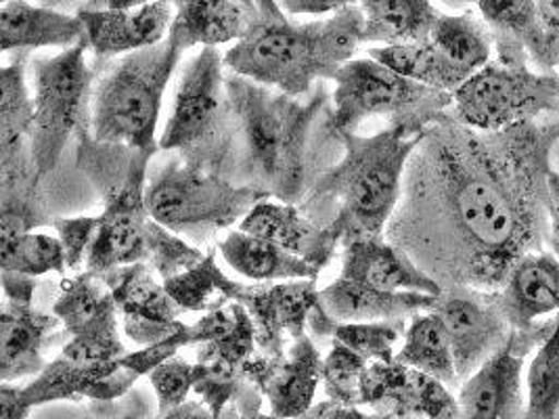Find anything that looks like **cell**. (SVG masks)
<instances>
[{
    "label": "cell",
    "mask_w": 559,
    "mask_h": 419,
    "mask_svg": "<svg viewBox=\"0 0 559 419\" xmlns=\"http://www.w3.org/2000/svg\"><path fill=\"white\" fill-rule=\"evenodd\" d=\"M559 116L483 132L449 111L408 159L388 237L442 289H501L549 239Z\"/></svg>",
    "instance_id": "obj_1"
},
{
    "label": "cell",
    "mask_w": 559,
    "mask_h": 419,
    "mask_svg": "<svg viewBox=\"0 0 559 419\" xmlns=\"http://www.w3.org/2000/svg\"><path fill=\"white\" fill-rule=\"evenodd\" d=\"M255 7L248 34L225 52V68L296 99L308 95L317 80L335 79L362 43L358 4L306 24L292 22L277 0H255Z\"/></svg>",
    "instance_id": "obj_2"
},
{
    "label": "cell",
    "mask_w": 559,
    "mask_h": 419,
    "mask_svg": "<svg viewBox=\"0 0 559 419\" xmlns=\"http://www.w3.org/2000/svg\"><path fill=\"white\" fill-rule=\"evenodd\" d=\"M246 183L285 204L305 197L306 149L314 118L328 101L317 91L308 101L239 74L227 76Z\"/></svg>",
    "instance_id": "obj_3"
},
{
    "label": "cell",
    "mask_w": 559,
    "mask_h": 419,
    "mask_svg": "<svg viewBox=\"0 0 559 419\" xmlns=\"http://www.w3.org/2000/svg\"><path fill=\"white\" fill-rule=\"evenodd\" d=\"M344 157L314 187L319 200L337 204L330 223L342 243L355 237H380L403 197L408 159L424 134L385 129L371 136L337 132Z\"/></svg>",
    "instance_id": "obj_4"
},
{
    "label": "cell",
    "mask_w": 559,
    "mask_h": 419,
    "mask_svg": "<svg viewBox=\"0 0 559 419\" xmlns=\"http://www.w3.org/2000/svg\"><path fill=\"white\" fill-rule=\"evenodd\" d=\"M182 52L166 38L111 63L95 82L91 99L93 139L134 152H159V113Z\"/></svg>",
    "instance_id": "obj_5"
},
{
    "label": "cell",
    "mask_w": 559,
    "mask_h": 419,
    "mask_svg": "<svg viewBox=\"0 0 559 419\" xmlns=\"http://www.w3.org/2000/svg\"><path fill=\"white\" fill-rule=\"evenodd\" d=\"M225 55L216 47L195 52L178 80L173 113L159 136L162 152L223 175L237 139Z\"/></svg>",
    "instance_id": "obj_6"
},
{
    "label": "cell",
    "mask_w": 559,
    "mask_h": 419,
    "mask_svg": "<svg viewBox=\"0 0 559 419\" xmlns=\"http://www.w3.org/2000/svg\"><path fill=\"white\" fill-rule=\"evenodd\" d=\"M333 82L335 132H356L365 120L383 118L390 129L424 134L453 109V93L407 79L371 57L348 61Z\"/></svg>",
    "instance_id": "obj_7"
},
{
    "label": "cell",
    "mask_w": 559,
    "mask_h": 419,
    "mask_svg": "<svg viewBox=\"0 0 559 419\" xmlns=\"http://www.w3.org/2000/svg\"><path fill=\"white\" fill-rule=\"evenodd\" d=\"M86 38L59 52H32L29 82L34 124L29 134V161L38 181L49 177L70 139L84 131L91 109L95 72L86 61Z\"/></svg>",
    "instance_id": "obj_8"
},
{
    "label": "cell",
    "mask_w": 559,
    "mask_h": 419,
    "mask_svg": "<svg viewBox=\"0 0 559 419\" xmlns=\"http://www.w3.org/2000/svg\"><path fill=\"white\" fill-rule=\"evenodd\" d=\"M269 195L250 184L193 166L175 156L147 183V208L153 218L177 236L207 239L241 225L248 212Z\"/></svg>",
    "instance_id": "obj_9"
},
{
    "label": "cell",
    "mask_w": 559,
    "mask_h": 419,
    "mask_svg": "<svg viewBox=\"0 0 559 419\" xmlns=\"http://www.w3.org/2000/svg\"><path fill=\"white\" fill-rule=\"evenodd\" d=\"M191 336L200 346L198 363L202 366L193 393L202 396L214 419L223 418L225 407L233 403L239 416L260 411L262 393L246 378L258 352L254 323L246 307L230 302L207 311L191 325Z\"/></svg>",
    "instance_id": "obj_10"
},
{
    "label": "cell",
    "mask_w": 559,
    "mask_h": 419,
    "mask_svg": "<svg viewBox=\"0 0 559 419\" xmlns=\"http://www.w3.org/2000/svg\"><path fill=\"white\" fill-rule=\"evenodd\" d=\"M451 113L461 124L483 132L559 116V76L492 59L453 93Z\"/></svg>",
    "instance_id": "obj_11"
},
{
    "label": "cell",
    "mask_w": 559,
    "mask_h": 419,
    "mask_svg": "<svg viewBox=\"0 0 559 419\" xmlns=\"http://www.w3.org/2000/svg\"><path fill=\"white\" fill-rule=\"evenodd\" d=\"M52 314L68 332L63 357L78 363H114L128 355L120 338V313L103 277L80 273L66 277Z\"/></svg>",
    "instance_id": "obj_12"
},
{
    "label": "cell",
    "mask_w": 559,
    "mask_h": 419,
    "mask_svg": "<svg viewBox=\"0 0 559 419\" xmlns=\"http://www.w3.org/2000/svg\"><path fill=\"white\" fill-rule=\"evenodd\" d=\"M556 327L558 316L513 330L508 344L459 386L461 419H524V361L551 338Z\"/></svg>",
    "instance_id": "obj_13"
},
{
    "label": "cell",
    "mask_w": 559,
    "mask_h": 419,
    "mask_svg": "<svg viewBox=\"0 0 559 419\" xmlns=\"http://www.w3.org/2000/svg\"><path fill=\"white\" fill-rule=\"evenodd\" d=\"M449 334L459 382L472 378L508 344L513 332L501 307L499 289L451 286L442 289L432 309Z\"/></svg>",
    "instance_id": "obj_14"
},
{
    "label": "cell",
    "mask_w": 559,
    "mask_h": 419,
    "mask_svg": "<svg viewBox=\"0 0 559 419\" xmlns=\"http://www.w3.org/2000/svg\"><path fill=\"white\" fill-rule=\"evenodd\" d=\"M237 302L252 316L258 355L280 361L289 350L287 344L308 334V319L321 298L317 279H298L246 286Z\"/></svg>",
    "instance_id": "obj_15"
},
{
    "label": "cell",
    "mask_w": 559,
    "mask_h": 419,
    "mask_svg": "<svg viewBox=\"0 0 559 419\" xmlns=\"http://www.w3.org/2000/svg\"><path fill=\"white\" fill-rule=\"evenodd\" d=\"M362 405L378 419H461L457 396L447 384L396 361L369 366Z\"/></svg>",
    "instance_id": "obj_16"
},
{
    "label": "cell",
    "mask_w": 559,
    "mask_h": 419,
    "mask_svg": "<svg viewBox=\"0 0 559 419\" xmlns=\"http://www.w3.org/2000/svg\"><path fill=\"white\" fill-rule=\"evenodd\" d=\"M102 277L116 300L128 340L139 348L166 340L185 327L178 321L180 307L150 264H128Z\"/></svg>",
    "instance_id": "obj_17"
},
{
    "label": "cell",
    "mask_w": 559,
    "mask_h": 419,
    "mask_svg": "<svg viewBox=\"0 0 559 419\" xmlns=\"http://www.w3.org/2000/svg\"><path fill=\"white\" fill-rule=\"evenodd\" d=\"M478 9L499 63L528 68L533 61L540 74H558L559 43L540 24L534 0H478Z\"/></svg>",
    "instance_id": "obj_18"
},
{
    "label": "cell",
    "mask_w": 559,
    "mask_h": 419,
    "mask_svg": "<svg viewBox=\"0 0 559 419\" xmlns=\"http://www.w3.org/2000/svg\"><path fill=\"white\" fill-rule=\"evenodd\" d=\"M323 361L310 336L289 344L280 361H266L255 352L246 369L250 384L269 398L271 414L283 419H300L312 407L314 394L323 382Z\"/></svg>",
    "instance_id": "obj_19"
},
{
    "label": "cell",
    "mask_w": 559,
    "mask_h": 419,
    "mask_svg": "<svg viewBox=\"0 0 559 419\" xmlns=\"http://www.w3.org/2000/svg\"><path fill=\"white\" fill-rule=\"evenodd\" d=\"M136 380L139 375L122 359L114 363H78L59 355L24 386L22 394L29 407L82 398L109 403L124 396Z\"/></svg>",
    "instance_id": "obj_20"
},
{
    "label": "cell",
    "mask_w": 559,
    "mask_h": 419,
    "mask_svg": "<svg viewBox=\"0 0 559 419\" xmlns=\"http://www.w3.org/2000/svg\"><path fill=\"white\" fill-rule=\"evenodd\" d=\"M175 0H155L132 11H78L88 51L97 59L124 57L164 43L175 22Z\"/></svg>",
    "instance_id": "obj_21"
},
{
    "label": "cell",
    "mask_w": 559,
    "mask_h": 419,
    "mask_svg": "<svg viewBox=\"0 0 559 419\" xmlns=\"http://www.w3.org/2000/svg\"><path fill=\"white\" fill-rule=\"evenodd\" d=\"M342 259V275L356 284L382 291H419L440 296L442 286L419 268L403 248L385 237L346 239Z\"/></svg>",
    "instance_id": "obj_22"
},
{
    "label": "cell",
    "mask_w": 559,
    "mask_h": 419,
    "mask_svg": "<svg viewBox=\"0 0 559 419\" xmlns=\"http://www.w3.org/2000/svg\"><path fill=\"white\" fill-rule=\"evenodd\" d=\"M239 229L277 243L317 271H323L330 264L342 243V237L330 225L319 227L306 218L296 204H285L271 197L258 202L241 220Z\"/></svg>",
    "instance_id": "obj_23"
},
{
    "label": "cell",
    "mask_w": 559,
    "mask_h": 419,
    "mask_svg": "<svg viewBox=\"0 0 559 419\" xmlns=\"http://www.w3.org/2000/svg\"><path fill=\"white\" fill-rule=\"evenodd\" d=\"M175 9L168 40L182 55L195 47L239 43L258 13L255 0H175Z\"/></svg>",
    "instance_id": "obj_24"
},
{
    "label": "cell",
    "mask_w": 559,
    "mask_h": 419,
    "mask_svg": "<svg viewBox=\"0 0 559 419\" xmlns=\"http://www.w3.org/2000/svg\"><path fill=\"white\" fill-rule=\"evenodd\" d=\"M86 38L78 13L32 0H7L0 9V49L4 55L40 49H70Z\"/></svg>",
    "instance_id": "obj_25"
},
{
    "label": "cell",
    "mask_w": 559,
    "mask_h": 419,
    "mask_svg": "<svg viewBox=\"0 0 559 419\" xmlns=\"http://www.w3.org/2000/svg\"><path fill=\"white\" fill-rule=\"evenodd\" d=\"M59 323L61 321L55 314L34 309V300L4 298L0 323L2 382L36 378L47 367L43 348Z\"/></svg>",
    "instance_id": "obj_26"
},
{
    "label": "cell",
    "mask_w": 559,
    "mask_h": 419,
    "mask_svg": "<svg viewBox=\"0 0 559 419\" xmlns=\"http://www.w3.org/2000/svg\"><path fill=\"white\" fill-rule=\"evenodd\" d=\"M499 296L513 330L531 327L543 316L559 313L558 256L551 250L526 254L511 268Z\"/></svg>",
    "instance_id": "obj_27"
},
{
    "label": "cell",
    "mask_w": 559,
    "mask_h": 419,
    "mask_svg": "<svg viewBox=\"0 0 559 419\" xmlns=\"http://www.w3.org/2000/svg\"><path fill=\"white\" fill-rule=\"evenodd\" d=\"M319 298L337 323H371L428 313L438 296L419 291H382L337 277L328 288L319 289Z\"/></svg>",
    "instance_id": "obj_28"
},
{
    "label": "cell",
    "mask_w": 559,
    "mask_h": 419,
    "mask_svg": "<svg viewBox=\"0 0 559 419\" xmlns=\"http://www.w3.org/2000/svg\"><path fill=\"white\" fill-rule=\"evenodd\" d=\"M428 40L442 65L449 93H455L465 80L492 61V34L483 17H476L474 13H440Z\"/></svg>",
    "instance_id": "obj_29"
},
{
    "label": "cell",
    "mask_w": 559,
    "mask_h": 419,
    "mask_svg": "<svg viewBox=\"0 0 559 419\" xmlns=\"http://www.w3.org/2000/svg\"><path fill=\"white\" fill-rule=\"evenodd\" d=\"M218 248L230 268L254 284L317 279L321 273L308 262L283 250L277 243L250 236L241 229L230 231Z\"/></svg>",
    "instance_id": "obj_30"
},
{
    "label": "cell",
    "mask_w": 559,
    "mask_h": 419,
    "mask_svg": "<svg viewBox=\"0 0 559 419\" xmlns=\"http://www.w3.org/2000/svg\"><path fill=\"white\" fill-rule=\"evenodd\" d=\"M32 51H17L0 70V159L2 170L24 164L22 154L34 124L32 86L27 68Z\"/></svg>",
    "instance_id": "obj_31"
},
{
    "label": "cell",
    "mask_w": 559,
    "mask_h": 419,
    "mask_svg": "<svg viewBox=\"0 0 559 419\" xmlns=\"http://www.w3.org/2000/svg\"><path fill=\"white\" fill-rule=\"evenodd\" d=\"M365 17L362 43L407 45L430 38L440 13L432 0H358Z\"/></svg>",
    "instance_id": "obj_32"
},
{
    "label": "cell",
    "mask_w": 559,
    "mask_h": 419,
    "mask_svg": "<svg viewBox=\"0 0 559 419\" xmlns=\"http://www.w3.org/2000/svg\"><path fill=\"white\" fill-rule=\"evenodd\" d=\"M394 361L424 371L449 388H457L461 384L449 334L442 319L433 311L411 316L403 348L396 352Z\"/></svg>",
    "instance_id": "obj_33"
},
{
    "label": "cell",
    "mask_w": 559,
    "mask_h": 419,
    "mask_svg": "<svg viewBox=\"0 0 559 419\" xmlns=\"http://www.w3.org/2000/svg\"><path fill=\"white\" fill-rule=\"evenodd\" d=\"M166 289L182 313H202L237 302L246 286L227 277L210 252L191 268L166 279Z\"/></svg>",
    "instance_id": "obj_34"
},
{
    "label": "cell",
    "mask_w": 559,
    "mask_h": 419,
    "mask_svg": "<svg viewBox=\"0 0 559 419\" xmlns=\"http://www.w3.org/2000/svg\"><path fill=\"white\" fill-rule=\"evenodd\" d=\"M0 266L9 273L43 277L49 273L63 275L68 261L59 237L32 231L11 239H0Z\"/></svg>",
    "instance_id": "obj_35"
},
{
    "label": "cell",
    "mask_w": 559,
    "mask_h": 419,
    "mask_svg": "<svg viewBox=\"0 0 559 419\" xmlns=\"http://www.w3.org/2000/svg\"><path fill=\"white\" fill-rule=\"evenodd\" d=\"M526 388L524 419H559V321L551 338L534 352Z\"/></svg>",
    "instance_id": "obj_36"
},
{
    "label": "cell",
    "mask_w": 559,
    "mask_h": 419,
    "mask_svg": "<svg viewBox=\"0 0 559 419\" xmlns=\"http://www.w3.org/2000/svg\"><path fill=\"white\" fill-rule=\"evenodd\" d=\"M405 319L371 321V323H340L333 340L348 346L367 363H392L394 346L405 338Z\"/></svg>",
    "instance_id": "obj_37"
},
{
    "label": "cell",
    "mask_w": 559,
    "mask_h": 419,
    "mask_svg": "<svg viewBox=\"0 0 559 419\" xmlns=\"http://www.w3.org/2000/svg\"><path fill=\"white\" fill-rule=\"evenodd\" d=\"M371 363L358 357L348 346L333 340L328 359L323 361V386L328 400L344 407L362 405V382Z\"/></svg>",
    "instance_id": "obj_38"
},
{
    "label": "cell",
    "mask_w": 559,
    "mask_h": 419,
    "mask_svg": "<svg viewBox=\"0 0 559 419\" xmlns=\"http://www.w3.org/2000/svg\"><path fill=\"white\" fill-rule=\"evenodd\" d=\"M147 378L157 398V416H162L187 403V396L195 391V384L202 378V366L175 357L155 367Z\"/></svg>",
    "instance_id": "obj_39"
},
{
    "label": "cell",
    "mask_w": 559,
    "mask_h": 419,
    "mask_svg": "<svg viewBox=\"0 0 559 419\" xmlns=\"http://www.w3.org/2000/svg\"><path fill=\"white\" fill-rule=\"evenodd\" d=\"M59 241L66 250L68 268L78 271L80 264H86L91 246L99 231V216H76V218H55L52 220Z\"/></svg>",
    "instance_id": "obj_40"
},
{
    "label": "cell",
    "mask_w": 559,
    "mask_h": 419,
    "mask_svg": "<svg viewBox=\"0 0 559 419\" xmlns=\"http://www.w3.org/2000/svg\"><path fill=\"white\" fill-rule=\"evenodd\" d=\"M185 346H193V336H191V325H185L175 336L166 338V340L157 342L152 346L139 348L134 352H128L122 359L124 366L130 367L139 378L150 375L153 369L162 363H166L168 359H175L178 350Z\"/></svg>",
    "instance_id": "obj_41"
},
{
    "label": "cell",
    "mask_w": 559,
    "mask_h": 419,
    "mask_svg": "<svg viewBox=\"0 0 559 419\" xmlns=\"http://www.w3.org/2000/svg\"><path fill=\"white\" fill-rule=\"evenodd\" d=\"M280 4L289 17H325L356 7L358 0H280Z\"/></svg>",
    "instance_id": "obj_42"
},
{
    "label": "cell",
    "mask_w": 559,
    "mask_h": 419,
    "mask_svg": "<svg viewBox=\"0 0 559 419\" xmlns=\"http://www.w3.org/2000/svg\"><path fill=\"white\" fill-rule=\"evenodd\" d=\"M24 386L2 382L0 386V419H27L29 405L24 400Z\"/></svg>",
    "instance_id": "obj_43"
},
{
    "label": "cell",
    "mask_w": 559,
    "mask_h": 419,
    "mask_svg": "<svg viewBox=\"0 0 559 419\" xmlns=\"http://www.w3.org/2000/svg\"><path fill=\"white\" fill-rule=\"evenodd\" d=\"M556 156H558V168H554L549 175V239H547V246L559 259V143L556 147Z\"/></svg>",
    "instance_id": "obj_44"
},
{
    "label": "cell",
    "mask_w": 559,
    "mask_h": 419,
    "mask_svg": "<svg viewBox=\"0 0 559 419\" xmlns=\"http://www.w3.org/2000/svg\"><path fill=\"white\" fill-rule=\"evenodd\" d=\"M300 419H378V416H369L358 411V407H344L333 400H325L319 405H312Z\"/></svg>",
    "instance_id": "obj_45"
},
{
    "label": "cell",
    "mask_w": 559,
    "mask_h": 419,
    "mask_svg": "<svg viewBox=\"0 0 559 419\" xmlns=\"http://www.w3.org/2000/svg\"><path fill=\"white\" fill-rule=\"evenodd\" d=\"M540 24L559 43V0H534Z\"/></svg>",
    "instance_id": "obj_46"
},
{
    "label": "cell",
    "mask_w": 559,
    "mask_h": 419,
    "mask_svg": "<svg viewBox=\"0 0 559 419\" xmlns=\"http://www.w3.org/2000/svg\"><path fill=\"white\" fill-rule=\"evenodd\" d=\"M155 419H214L210 407L205 405L204 400L198 403V400H187L182 403L177 409L168 411V414H162Z\"/></svg>",
    "instance_id": "obj_47"
},
{
    "label": "cell",
    "mask_w": 559,
    "mask_h": 419,
    "mask_svg": "<svg viewBox=\"0 0 559 419\" xmlns=\"http://www.w3.org/2000/svg\"><path fill=\"white\" fill-rule=\"evenodd\" d=\"M152 2L155 0H86L82 9L84 11H132Z\"/></svg>",
    "instance_id": "obj_48"
},
{
    "label": "cell",
    "mask_w": 559,
    "mask_h": 419,
    "mask_svg": "<svg viewBox=\"0 0 559 419\" xmlns=\"http://www.w3.org/2000/svg\"><path fill=\"white\" fill-rule=\"evenodd\" d=\"M2 2H7V0H2ZM34 2L49 7V9H57V11H66V13H70V11L78 13L86 4V0H34Z\"/></svg>",
    "instance_id": "obj_49"
},
{
    "label": "cell",
    "mask_w": 559,
    "mask_h": 419,
    "mask_svg": "<svg viewBox=\"0 0 559 419\" xmlns=\"http://www.w3.org/2000/svg\"><path fill=\"white\" fill-rule=\"evenodd\" d=\"M239 419H283L280 416H275V414H260V411H255V414H248V416H239Z\"/></svg>",
    "instance_id": "obj_50"
},
{
    "label": "cell",
    "mask_w": 559,
    "mask_h": 419,
    "mask_svg": "<svg viewBox=\"0 0 559 419\" xmlns=\"http://www.w3.org/2000/svg\"><path fill=\"white\" fill-rule=\"evenodd\" d=\"M122 419H145V416H143V414H139V416H127V418Z\"/></svg>",
    "instance_id": "obj_51"
}]
</instances>
